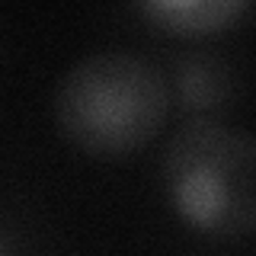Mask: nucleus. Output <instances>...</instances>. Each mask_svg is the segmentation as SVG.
<instances>
[{
  "label": "nucleus",
  "instance_id": "f257e3e1",
  "mask_svg": "<svg viewBox=\"0 0 256 256\" xmlns=\"http://www.w3.org/2000/svg\"><path fill=\"white\" fill-rule=\"evenodd\" d=\"M170 86L150 61L128 52H96L61 77L54 122L86 157L116 160L148 148L166 122Z\"/></svg>",
  "mask_w": 256,
  "mask_h": 256
},
{
  "label": "nucleus",
  "instance_id": "f03ea898",
  "mask_svg": "<svg viewBox=\"0 0 256 256\" xmlns=\"http://www.w3.org/2000/svg\"><path fill=\"white\" fill-rule=\"evenodd\" d=\"M164 189L173 212L208 237L256 230V138L221 122H192L164 154Z\"/></svg>",
  "mask_w": 256,
  "mask_h": 256
},
{
  "label": "nucleus",
  "instance_id": "7ed1b4c3",
  "mask_svg": "<svg viewBox=\"0 0 256 256\" xmlns=\"http://www.w3.org/2000/svg\"><path fill=\"white\" fill-rule=\"evenodd\" d=\"M250 10L246 0H148L141 13L157 29L182 38H202L224 32Z\"/></svg>",
  "mask_w": 256,
  "mask_h": 256
}]
</instances>
